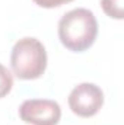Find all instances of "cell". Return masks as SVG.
Masks as SVG:
<instances>
[{
	"mask_svg": "<svg viewBox=\"0 0 124 125\" xmlns=\"http://www.w3.org/2000/svg\"><path fill=\"white\" fill-rule=\"evenodd\" d=\"M96 35L98 22L89 9H73L59 21V38L63 45L73 52H82L92 47Z\"/></svg>",
	"mask_w": 124,
	"mask_h": 125,
	"instance_id": "6da1fadb",
	"label": "cell"
},
{
	"mask_svg": "<svg viewBox=\"0 0 124 125\" xmlns=\"http://www.w3.org/2000/svg\"><path fill=\"white\" fill-rule=\"evenodd\" d=\"M13 74L21 80L39 79L47 68V51L41 41L25 36L19 39L10 54Z\"/></svg>",
	"mask_w": 124,
	"mask_h": 125,
	"instance_id": "7a4b0ae2",
	"label": "cell"
},
{
	"mask_svg": "<svg viewBox=\"0 0 124 125\" xmlns=\"http://www.w3.org/2000/svg\"><path fill=\"white\" fill-rule=\"evenodd\" d=\"M104 105V92L93 83H80L69 94L72 112L82 118H91L99 112Z\"/></svg>",
	"mask_w": 124,
	"mask_h": 125,
	"instance_id": "3957f363",
	"label": "cell"
},
{
	"mask_svg": "<svg viewBox=\"0 0 124 125\" xmlns=\"http://www.w3.org/2000/svg\"><path fill=\"white\" fill-rule=\"evenodd\" d=\"M19 116L32 125H57L62 118V108L51 99H28L21 105Z\"/></svg>",
	"mask_w": 124,
	"mask_h": 125,
	"instance_id": "277c9868",
	"label": "cell"
},
{
	"mask_svg": "<svg viewBox=\"0 0 124 125\" xmlns=\"http://www.w3.org/2000/svg\"><path fill=\"white\" fill-rule=\"evenodd\" d=\"M124 0H101L102 10L107 16L112 19H123L124 15Z\"/></svg>",
	"mask_w": 124,
	"mask_h": 125,
	"instance_id": "5b68a950",
	"label": "cell"
},
{
	"mask_svg": "<svg viewBox=\"0 0 124 125\" xmlns=\"http://www.w3.org/2000/svg\"><path fill=\"white\" fill-rule=\"evenodd\" d=\"M12 86H13V77L10 71L3 64H0V99L12 90Z\"/></svg>",
	"mask_w": 124,
	"mask_h": 125,
	"instance_id": "8992f818",
	"label": "cell"
},
{
	"mask_svg": "<svg viewBox=\"0 0 124 125\" xmlns=\"http://www.w3.org/2000/svg\"><path fill=\"white\" fill-rule=\"evenodd\" d=\"M73 0H34L35 4H38L39 7H45V9H53V7H60L66 3H70Z\"/></svg>",
	"mask_w": 124,
	"mask_h": 125,
	"instance_id": "52a82bcc",
	"label": "cell"
}]
</instances>
